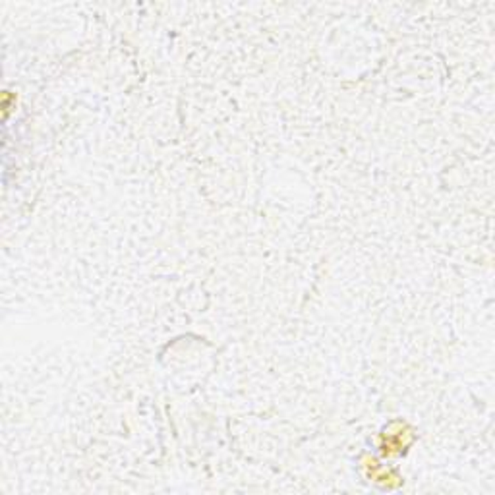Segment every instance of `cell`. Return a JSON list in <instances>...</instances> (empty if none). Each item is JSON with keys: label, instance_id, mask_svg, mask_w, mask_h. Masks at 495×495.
I'll return each mask as SVG.
<instances>
[{"label": "cell", "instance_id": "obj_1", "mask_svg": "<svg viewBox=\"0 0 495 495\" xmlns=\"http://www.w3.org/2000/svg\"><path fill=\"white\" fill-rule=\"evenodd\" d=\"M405 429H407L405 424H398V431H391V427H389L387 431L383 434L385 443L381 445V449H383L385 455H395V453L405 451V447L410 443V431H405Z\"/></svg>", "mask_w": 495, "mask_h": 495}]
</instances>
